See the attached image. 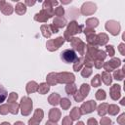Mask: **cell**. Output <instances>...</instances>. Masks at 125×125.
Listing matches in <instances>:
<instances>
[{
  "label": "cell",
  "mask_w": 125,
  "mask_h": 125,
  "mask_svg": "<svg viewBox=\"0 0 125 125\" xmlns=\"http://www.w3.org/2000/svg\"><path fill=\"white\" fill-rule=\"evenodd\" d=\"M87 125H98V121L95 118H89L87 120Z\"/></svg>",
  "instance_id": "11a10c76"
},
{
  "label": "cell",
  "mask_w": 125,
  "mask_h": 125,
  "mask_svg": "<svg viewBox=\"0 0 125 125\" xmlns=\"http://www.w3.org/2000/svg\"><path fill=\"white\" fill-rule=\"evenodd\" d=\"M105 53H106V55H109V57L113 58V56L115 55L114 47L112 45H106V47H105Z\"/></svg>",
  "instance_id": "f6af8a7d"
},
{
  "label": "cell",
  "mask_w": 125,
  "mask_h": 125,
  "mask_svg": "<svg viewBox=\"0 0 125 125\" xmlns=\"http://www.w3.org/2000/svg\"><path fill=\"white\" fill-rule=\"evenodd\" d=\"M82 32H84V34H85L86 37H87V36H90V35H93V34H96L95 29H94V28H90V27H85V28H83V31H82Z\"/></svg>",
  "instance_id": "c3c4849f"
},
{
  "label": "cell",
  "mask_w": 125,
  "mask_h": 125,
  "mask_svg": "<svg viewBox=\"0 0 125 125\" xmlns=\"http://www.w3.org/2000/svg\"><path fill=\"white\" fill-rule=\"evenodd\" d=\"M70 45L72 47V50H74L76 53L80 55V57H83L85 55L86 51V44L78 37H72L70 40Z\"/></svg>",
  "instance_id": "3957f363"
},
{
  "label": "cell",
  "mask_w": 125,
  "mask_h": 125,
  "mask_svg": "<svg viewBox=\"0 0 125 125\" xmlns=\"http://www.w3.org/2000/svg\"><path fill=\"white\" fill-rule=\"evenodd\" d=\"M40 30H41V33L42 35L45 37V38H50L51 35H52V31L50 29V25L49 24H42L40 26Z\"/></svg>",
  "instance_id": "4316f807"
},
{
  "label": "cell",
  "mask_w": 125,
  "mask_h": 125,
  "mask_svg": "<svg viewBox=\"0 0 125 125\" xmlns=\"http://www.w3.org/2000/svg\"><path fill=\"white\" fill-rule=\"evenodd\" d=\"M61 59L65 63H74L78 60V56L74 50L65 49L61 53Z\"/></svg>",
  "instance_id": "277c9868"
},
{
  "label": "cell",
  "mask_w": 125,
  "mask_h": 125,
  "mask_svg": "<svg viewBox=\"0 0 125 125\" xmlns=\"http://www.w3.org/2000/svg\"><path fill=\"white\" fill-rule=\"evenodd\" d=\"M49 120L51 121H54V122H58L60 119H61V110L57 107H53L49 110Z\"/></svg>",
  "instance_id": "4fadbf2b"
},
{
  "label": "cell",
  "mask_w": 125,
  "mask_h": 125,
  "mask_svg": "<svg viewBox=\"0 0 125 125\" xmlns=\"http://www.w3.org/2000/svg\"><path fill=\"white\" fill-rule=\"evenodd\" d=\"M79 108H80V111H81L82 114H88V113H91L94 110H96L97 103L94 100H89L87 102L82 103V104Z\"/></svg>",
  "instance_id": "30bf717a"
},
{
  "label": "cell",
  "mask_w": 125,
  "mask_h": 125,
  "mask_svg": "<svg viewBox=\"0 0 125 125\" xmlns=\"http://www.w3.org/2000/svg\"><path fill=\"white\" fill-rule=\"evenodd\" d=\"M100 124L101 125H112V121H111V119L109 117L103 116V117H101Z\"/></svg>",
  "instance_id": "7dc6e473"
},
{
  "label": "cell",
  "mask_w": 125,
  "mask_h": 125,
  "mask_svg": "<svg viewBox=\"0 0 125 125\" xmlns=\"http://www.w3.org/2000/svg\"><path fill=\"white\" fill-rule=\"evenodd\" d=\"M98 48L97 47H94V46H91V45H86V53H85V59L89 60V61H92L94 62L95 59H96V55H97V52H98Z\"/></svg>",
  "instance_id": "8fae6325"
},
{
  "label": "cell",
  "mask_w": 125,
  "mask_h": 125,
  "mask_svg": "<svg viewBox=\"0 0 125 125\" xmlns=\"http://www.w3.org/2000/svg\"><path fill=\"white\" fill-rule=\"evenodd\" d=\"M24 4H25V6H26V7H27V6H33V5H35V4H36V1L25 0V1H24Z\"/></svg>",
  "instance_id": "680465c9"
},
{
  "label": "cell",
  "mask_w": 125,
  "mask_h": 125,
  "mask_svg": "<svg viewBox=\"0 0 125 125\" xmlns=\"http://www.w3.org/2000/svg\"><path fill=\"white\" fill-rule=\"evenodd\" d=\"M64 42H65V40H64L63 36H59L55 39H49L46 42V48L50 52H55L60 47H62Z\"/></svg>",
  "instance_id": "5b68a950"
},
{
  "label": "cell",
  "mask_w": 125,
  "mask_h": 125,
  "mask_svg": "<svg viewBox=\"0 0 125 125\" xmlns=\"http://www.w3.org/2000/svg\"><path fill=\"white\" fill-rule=\"evenodd\" d=\"M124 70H125V66L122 67V69H115L113 71V75L112 77L115 79V80H118V81H122L124 76H125V73H124Z\"/></svg>",
  "instance_id": "d4e9b609"
},
{
  "label": "cell",
  "mask_w": 125,
  "mask_h": 125,
  "mask_svg": "<svg viewBox=\"0 0 125 125\" xmlns=\"http://www.w3.org/2000/svg\"><path fill=\"white\" fill-rule=\"evenodd\" d=\"M106 31H108L111 35L113 36H117L119 33H120V30H121V26H120V23L116 21H113V20H109L105 22V25H104Z\"/></svg>",
  "instance_id": "52a82bcc"
},
{
  "label": "cell",
  "mask_w": 125,
  "mask_h": 125,
  "mask_svg": "<svg viewBox=\"0 0 125 125\" xmlns=\"http://www.w3.org/2000/svg\"><path fill=\"white\" fill-rule=\"evenodd\" d=\"M14 10H15L16 14H18L19 16H21L26 13V6L22 2H18L16 4V7L14 8Z\"/></svg>",
  "instance_id": "ffe728a7"
},
{
  "label": "cell",
  "mask_w": 125,
  "mask_h": 125,
  "mask_svg": "<svg viewBox=\"0 0 125 125\" xmlns=\"http://www.w3.org/2000/svg\"><path fill=\"white\" fill-rule=\"evenodd\" d=\"M49 25H50V29H51V31H52V34H55V33H58V32H59V28L56 27L53 23H52V24H49Z\"/></svg>",
  "instance_id": "6f0895ef"
},
{
  "label": "cell",
  "mask_w": 125,
  "mask_h": 125,
  "mask_svg": "<svg viewBox=\"0 0 125 125\" xmlns=\"http://www.w3.org/2000/svg\"><path fill=\"white\" fill-rule=\"evenodd\" d=\"M106 53L104 50H98L97 55H96V59L95 60H100V61H104L106 58Z\"/></svg>",
  "instance_id": "ee69618b"
},
{
  "label": "cell",
  "mask_w": 125,
  "mask_h": 125,
  "mask_svg": "<svg viewBox=\"0 0 125 125\" xmlns=\"http://www.w3.org/2000/svg\"><path fill=\"white\" fill-rule=\"evenodd\" d=\"M53 24L58 28H62L67 24V21L63 17H55L53 20Z\"/></svg>",
  "instance_id": "2e32d148"
},
{
  "label": "cell",
  "mask_w": 125,
  "mask_h": 125,
  "mask_svg": "<svg viewBox=\"0 0 125 125\" xmlns=\"http://www.w3.org/2000/svg\"><path fill=\"white\" fill-rule=\"evenodd\" d=\"M8 105L10 108V112L12 114H18L20 109V104H18L17 102H13V103H9Z\"/></svg>",
  "instance_id": "e575fe53"
},
{
  "label": "cell",
  "mask_w": 125,
  "mask_h": 125,
  "mask_svg": "<svg viewBox=\"0 0 125 125\" xmlns=\"http://www.w3.org/2000/svg\"><path fill=\"white\" fill-rule=\"evenodd\" d=\"M50 90V86L46 83V82H42L38 85V89H37V92L40 94V95H45L49 92Z\"/></svg>",
  "instance_id": "f1b7e54d"
},
{
  "label": "cell",
  "mask_w": 125,
  "mask_h": 125,
  "mask_svg": "<svg viewBox=\"0 0 125 125\" xmlns=\"http://www.w3.org/2000/svg\"><path fill=\"white\" fill-rule=\"evenodd\" d=\"M59 2L57 0H45L42 4V9H52L53 7L57 6Z\"/></svg>",
  "instance_id": "1f68e13d"
},
{
  "label": "cell",
  "mask_w": 125,
  "mask_h": 125,
  "mask_svg": "<svg viewBox=\"0 0 125 125\" xmlns=\"http://www.w3.org/2000/svg\"><path fill=\"white\" fill-rule=\"evenodd\" d=\"M121 65V60L118 58H111L109 61L104 62V69L106 72H110V71H114L115 69H117L119 66Z\"/></svg>",
  "instance_id": "ba28073f"
},
{
  "label": "cell",
  "mask_w": 125,
  "mask_h": 125,
  "mask_svg": "<svg viewBox=\"0 0 125 125\" xmlns=\"http://www.w3.org/2000/svg\"><path fill=\"white\" fill-rule=\"evenodd\" d=\"M43 117H44V111H43V109H41V108H36V109L34 110V113H33V118H35L37 121L41 122L42 119H43Z\"/></svg>",
  "instance_id": "d590c367"
},
{
  "label": "cell",
  "mask_w": 125,
  "mask_h": 125,
  "mask_svg": "<svg viewBox=\"0 0 125 125\" xmlns=\"http://www.w3.org/2000/svg\"><path fill=\"white\" fill-rule=\"evenodd\" d=\"M107 107H108V104L107 103H102L100 105L97 106V111H98V114L103 117V116H105V114L107 113Z\"/></svg>",
  "instance_id": "7402d4cb"
},
{
  "label": "cell",
  "mask_w": 125,
  "mask_h": 125,
  "mask_svg": "<svg viewBox=\"0 0 125 125\" xmlns=\"http://www.w3.org/2000/svg\"><path fill=\"white\" fill-rule=\"evenodd\" d=\"M117 123L120 125H125V113H121L119 117H117Z\"/></svg>",
  "instance_id": "f5cc1de1"
},
{
  "label": "cell",
  "mask_w": 125,
  "mask_h": 125,
  "mask_svg": "<svg viewBox=\"0 0 125 125\" xmlns=\"http://www.w3.org/2000/svg\"><path fill=\"white\" fill-rule=\"evenodd\" d=\"M72 120L70 119L69 116H64L62 118V125H73L72 124Z\"/></svg>",
  "instance_id": "f907efd6"
},
{
  "label": "cell",
  "mask_w": 125,
  "mask_h": 125,
  "mask_svg": "<svg viewBox=\"0 0 125 125\" xmlns=\"http://www.w3.org/2000/svg\"><path fill=\"white\" fill-rule=\"evenodd\" d=\"M71 3V0H68V1H62V4H69Z\"/></svg>",
  "instance_id": "be15d7a7"
},
{
  "label": "cell",
  "mask_w": 125,
  "mask_h": 125,
  "mask_svg": "<svg viewBox=\"0 0 125 125\" xmlns=\"http://www.w3.org/2000/svg\"><path fill=\"white\" fill-rule=\"evenodd\" d=\"M75 125H85V124H84V122H83V121H78Z\"/></svg>",
  "instance_id": "03108f58"
},
{
  "label": "cell",
  "mask_w": 125,
  "mask_h": 125,
  "mask_svg": "<svg viewBox=\"0 0 125 125\" xmlns=\"http://www.w3.org/2000/svg\"><path fill=\"white\" fill-rule=\"evenodd\" d=\"M45 125H58V124H57V122H54V121L48 120V121L45 123Z\"/></svg>",
  "instance_id": "91938a15"
},
{
  "label": "cell",
  "mask_w": 125,
  "mask_h": 125,
  "mask_svg": "<svg viewBox=\"0 0 125 125\" xmlns=\"http://www.w3.org/2000/svg\"><path fill=\"white\" fill-rule=\"evenodd\" d=\"M0 125H11V124H10L9 122H6V121H5V122H2Z\"/></svg>",
  "instance_id": "003e7915"
},
{
  "label": "cell",
  "mask_w": 125,
  "mask_h": 125,
  "mask_svg": "<svg viewBox=\"0 0 125 125\" xmlns=\"http://www.w3.org/2000/svg\"><path fill=\"white\" fill-rule=\"evenodd\" d=\"M99 23H100V21L97 18H89L85 21L86 27H90V28H94V29H95V27H97L99 25Z\"/></svg>",
  "instance_id": "484cf974"
},
{
  "label": "cell",
  "mask_w": 125,
  "mask_h": 125,
  "mask_svg": "<svg viewBox=\"0 0 125 125\" xmlns=\"http://www.w3.org/2000/svg\"><path fill=\"white\" fill-rule=\"evenodd\" d=\"M64 90H65V93L67 95L73 96L76 93V91H77V87H76V85L74 83H70V84H66Z\"/></svg>",
  "instance_id": "f546056e"
},
{
  "label": "cell",
  "mask_w": 125,
  "mask_h": 125,
  "mask_svg": "<svg viewBox=\"0 0 125 125\" xmlns=\"http://www.w3.org/2000/svg\"><path fill=\"white\" fill-rule=\"evenodd\" d=\"M83 65H84V56H83V57H79V58H78V60L73 63L72 68H73V70H74V71H79V70H81V69H82Z\"/></svg>",
  "instance_id": "83f0119b"
},
{
  "label": "cell",
  "mask_w": 125,
  "mask_h": 125,
  "mask_svg": "<svg viewBox=\"0 0 125 125\" xmlns=\"http://www.w3.org/2000/svg\"><path fill=\"white\" fill-rule=\"evenodd\" d=\"M20 109L22 116H28L33 109V102L29 97H22L20 103Z\"/></svg>",
  "instance_id": "7a4b0ae2"
},
{
  "label": "cell",
  "mask_w": 125,
  "mask_h": 125,
  "mask_svg": "<svg viewBox=\"0 0 125 125\" xmlns=\"http://www.w3.org/2000/svg\"><path fill=\"white\" fill-rule=\"evenodd\" d=\"M120 104H121V105H125V98H122V99H121Z\"/></svg>",
  "instance_id": "6125c7cd"
},
{
  "label": "cell",
  "mask_w": 125,
  "mask_h": 125,
  "mask_svg": "<svg viewBox=\"0 0 125 125\" xmlns=\"http://www.w3.org/2000/svg\"><path fill=\"white\" fill-rule=\"evenodd\" d=\"M57 79H58V83L60 84H70V83H74L75 75L72 72L62 71L57 73Z\"/></svg>",
  "instance_id": "8992f818"
},
{
  "label": "cell",
  "mask_w": 125,
  "mask_h": 125,
  "mask_svg": "<svg viewBox=\"0 0 125 125\" xmlns=\"http://www.w3.org/2000/svg\"><path fill=\"white\" fill-rule=\"evenodd\" d=\"M118 51L122 56H125V44L124 43H120L118 45Z\"/></svg>",
  "instance_id": "db71d44e"
},
{
  "label": "cell",
  "mask_w": 125,
  "mask_h": 125,
  "mask_svg": "<svg viewBox=\"0 0 125 125\" xmlns=\"http://www.w3.org/2000/svg\"><path fill=\"white\" fill-rule=\"evenodd\" d=\"M83 31V25L78 24L76 21H70L69 23H67V27L63 33V38L65 41L70 42L71 38L74 37V35L79 34Z\"/></svg>",
  "instance_id": "6da1fadb"
},
{
  "label": "cell",
  "mask_w": 125,
  "mask_h": 125,
  "mask_svg": "<svg viewBox=\"0 0 125 125\" xmlns=\"http://www.w3.org/2000/svg\"><path fill=\"white\" fill-rule=\"evenodd\" d=\"M104 61H100V60H95L94 61V66L97 68V69H100V68H102L103 67V65H104Z\"/></svg>",
  "instance_id": "816d5d0a"
},
{
  "label": "cell",
  "mask_w": 125,
  "mask_h": 125,
  "mask_svg": "<svg viewBox=\"0 0 125 125\" xmlns=\"http://www.w3.org/2000/svg\"><path fill=\"white\" fill-rule=\"evenodd\" d=\"M101 84H102L101 75H100V74H96V75L91 79V86H92V87H100Z\"/></svg>",
  "instance_id": "8d00e7d4"
},
{
  "label": "cell",
  "mask_w": 125,
  "mask_h": 125,
  "mask_svg": "<svg viewBox=\"0 0 125 125\" xmlns=\"http://www.w3.org/2000/svg\"><path fill=\"white\" fill-rule=\"evenodd\" d=\"M70 117V119L73 121V120H78L81 116H82V113L80 111V108L79 107H73L71 110H70V113L68 115Z\"/></svg>",
  "instance_id": "603a6c76"
},
{
  "label": "cell",
  "mask_w": 125,
  "mask_h": 125,
  "mask_svg": "<svg viewBox=\"0 0 125 125\" xmlns=\"http://www.w3.org/2000/svg\"><path fill=\"white\" fill-rule=\"evenodd\" d=\"M73 99H74V101H75V102L79 103V102H83L85 98H84V97L79 93V91L77 90V91H76V93L73 95Z\"/></svg>",
  "instance_id": "681fc988"
},
{
  "label": "cell",
  "mask_w": 125,
  "mask_h": 125,
  "mask_svg": "<svg viewBox=\"0 0 125 125\" xmlns=\"http://www.w3.org/2000/svg\"><path fill=\"white\" fill-rule=\"evenodd\" d=\"M37 89H38V84L35 81H29L25 86V90L27 94H32L34 92H37Z\"/></svg>",
  "instance_id": "cb8c5ba5"
},
{
  "label": "cell",
  "mask_w": 125,
  "mask_h": 125,
  "mask_svg": "<svg viewBox=\"0 0 125 125\" xmlns=\"http://www.w3.org/2000/svg\"><path fill=\"white\" fill-rule=\"evenodd\" d=\"M46 83L49 86H56L58 83V79H57V72H50L47 74L46 76Z\"/></svg>",
  "instance_id": "9a60e30c"
},
{
  "label": "cell",
  "mask_w": 125,
  "mask_h": 125,
  "mask_svg": "<svg viewBox=\"0 0 125 125\" xmlns=\"http://www.w3.org/2000/svg\"><path fill=\"white\" fill-rule=\"evenodd\" d=\"M96 11H97V5L94 2H90V1L85 2L80 7V13L83 16H91L95 14Z\"/></svg>",
  "instance_id": "9c48e42d"
},
{
  "label": "cell",
  "mask_w": 125,
  "mask_h": 125,
  "mask_svg": "<svg viewBox=\"0 0 125 125\" xmlns=\"http://www.w3.org/2000/svg\"><path fill=\"white\" fill-rule=\"evenodd\" d=\"M34 20H35L36 21H38V22H47L48 20H49V18H48V16L46 15L45 11H44L43 9H41V11H40L39 13H36V14L34 15Z\"/></svg>",
  "instance_id": "e0dca14e"
},
{
  "label": "cell",
  "mask_w": 125,
  "mask_h": 125,
  "mask_svg": "<svg viewBox=\"0 0 125 125\" xmlns=\"http://www.w3.org/2000/svg\"><path fill=\"white\" fill-rule=\"evenodd\" d=\"M101 80L106 85L109 86L112 82V76L110 74V72H106V71H103L101 74Z\"/></svg>",
  "instance_id": "44dd1931"
},
{
  "label": "cell",
  "mask_w": 125,
  "mask_h": 125,
  "mask_svg": "<svg viewBox=\"0 0 125 125\" xmlns=\"http://www.w3.org/2000/svg\"><path fill=\"white\" fill-rule=\"evenodd\" d=\"M64 13V8L62 6H58L54 9V14L56 15V17H63Z\"/></svg>",
  "instance_id": "b9f144b4"
},
{
  "label": "cell",
  "mask_w": 125,
  "mask_h": 125,
  "mask_svg": "<svg viewBox=\"0 0 125 125\" xmlns=\"http://www.w3.org/2000/svg\"><path fill=\"white\" fill-rule=\"evenodd\" d=\"M18 94L16 93V92H11L10 94H9V96H8V100H7V102H8V104L9 103H13V102H17V100H18Z\"/></svg>",
  "instance_id": "bcb514c9"
},
{
  "label": "cell",
  "mask_w": 125,
  "mask_h": 125,
  "mask_svg": "<svg viewBox=\"0 0 125 125\" xmlns=\"http://www.w3.org/2000/svg\"><path fill=\"white\" fill-rule=\"evenodd\" d=\"M86 39H87L88 45H91V46H94V47L98 46V44H97V34H93V35L87 36Z\"/></svg>",
  "instance_id": "ab89813d"
},
{
  "label": "cell",
  "mask_w": 125,
  "mask_h": 125,
  "mask_svg": "<svg viewBox=\"0 0 125 125\" xmlns=\"http://www.w3.org/2000/svg\"><path fill=\"white\" fill-rule=\"evenodd\" d=\"M80 71H81V76L84 77V78H88V77H90L91 74H92V68H90V67L83 66Z\"/></svg>",
  "instance_id": "60d3db41"
},
{
  "label": "cell",
  "mask_w": 125,
  "mask_h": 125,
  "mask_svg": "<svg viewBox=\"0 0 125 125\" xmlns=\"http://www.w3.org/2000/svg\"><path fill=\"white\" fill-rule=\"evenodd\" d=\"M120 111V108L117 104H108V107H107V113H109V115H117V113Z\"/></svg>",
  "instance_id": "4dcf8cb0"
},
{
  "label": "cell",
  "mask_w": 125,
  "mask_h": 125,
  "mask_svg": "<svg viewBox=\"0 0 125 125\" xmlns=\"http://www.w3.org/2000/svg\"><path fill=\"white\" fill-rule=\"evenodd\" d=\"M5 3H6V1H5V0H0V7H1V6H3Z\"/></svg>",
  "instance_id": "e7e4bbea"
},
{
  "label": "cell",
  "mask_w": 125,
  "mask_h": 125,
  "mask_svg": "<svg viewBox=\"0 0 125 125\" xmlns=\"http://www.w3.org/2000/svg\"><path fill=\"white\" fill-rule=\"evenodd\" d=\"M59 104L61 105V107H62L63 110H66V109H68V108L70 107L71 102H70V100H68L67 98H61V101H60V104Z\"/></svg>",
  "instance_id": "d6a6232c"
},
{
  "label": "cell",
  "mask_w": 125,
  "mask_h": 125,
  "mask_svg": "<svg viewBox=\"0 0 125 125\" xmlns=\"http://www.w3.org/2000/svg\"><path fill=\"white\" fill-rule=\"evenodd\" d=\"M60 101H61V96L58 93H52L48 97V103L51 105H54V106L58 105L60 104Z\"/></svg>",
  "instance_id": "ac0fdd59"
},
{
  "label": "cell",
  "mask_w": 125,
  "mask_h": 125,
  "mask_svg": "<svg viewBox=\"0 0 125 125\" xmlns=\"http://www.w3.org/2000/svg\"><path fill=\"white\" fill-rule=\"evenodd\" d=\"M0 11H1V13H3V14L6 15V16H10V15H12L13 12H14V7H13L10 3L6 2L3 6L0 7Z\"/></svg>",
  "instance_id": "d6986e66"
},
{
  "label": "cell",
  "mask_w": 125,
  "mask_h": 125,
  "mask_svg": "<svg viewBox=\"0 0 125 125\" xmlns=\"http://www.w3.org/2000/svg\"><path fill=\"white\" fill-rule=\"evenodd\" d=\"M95 96H96V99H97L98 101H104V100L106 99V93H105V91L103 90V89H99V90L96 92Z\"/></svg>",
  "instance_id": "f35d334b"
},
{
  "label": "cell",
  "mask_w": 125,
  "mask_h": 125,
  "mask_svg": "<svg viewBox=\"0 0 125 125\" xmlns=\"http://www.w3.org/2000/svg\"><path fill=\"white\" fill-rule=\"evenodd\" d=\"M7 98H8V92H7V90L0 84V104H2L6 101Z\"/></svg>",
  "instance_id": "74e56055"
},
{
  "label": "cell",
  "mask_w": 125,
  "mask_h": 125,
  "mask_svg": "<svg viewBox=\"0 0 125 125\" xmlns=\"http://www.w3.org/2000/svg\"><path fill=\"white\" fill-rule=\"evenodd\" d=\"M109 96L113 101H117L121 97V87L118 84H113L109 90Z\"/></svg>",
  "instance_id": "7c38bea8"
},
{
  "label": "cell",
  "mask_w": 125,
  "mask_h": 125,
  "mask_svg": "<svg viewBox=\"0 0 125 125\" xmlns=\"http://www.w3.org/2000/svg\"><path fill=\"white\" fill-rule=\"evenodd\" d=\"M39 121H37L35 118H33V117H31L29 120H28V125H39Z\"/></svg>",
  "instance_id": "9f6ffc18"
},
{
  "label": "cell",
  "mask_w": 125,
  "mask_h": 125,
  "mask_svg": "<svg viewBox=\"0 0 125 125\" xmlns=\"http://www.w3.org/2000/svg\"><path fill=\"white\" fill-rule=\"evenodd\" d=\"M109 38H108V35L106 33H104V32H101L99 34H97V44L98 46H104L107 44Z\"/></svg>",
  "instance_id": "5bb4252c"
},
{
  "label": "cell",
  "mask_w": 125,
  "mask_h": 125,
  "mask_svg": "<svg viewBox=\"0 0 125 125\" xmlns=\"http://www.w3.org/2000/svg\"><path fill=\"white\" fill-rule=\"evenodd\" d=\"M14 125H25V124L22 121H17V122L14 123Z\"/></svg>",
  "instance_id": "94428289"
},
{
  "label": "cell",
  "mask_w": 125,
  "mask_h": 125,
  "mask_svg": "<svg viewBox=\"0 0 125 125\" xmlns=\"http://www.w3.org/2000/svg\"><path fill=\"white\" fill-rule=\"evenodd\" d=\"M89 92H90V86H89L87 83L81 84L80 89H79V93H80L84 98H86V97L89 95Z\"/></svg>",
  "instance_id": "836d02e7"
},
{
  "label": "cell",
  "mask_w": 125,
  "mask_h": 125,
  "mask_svg": "<svg viewBox=\"0 0 125 125\" xmlns=\"http://www.w3.org/2000/svg\"><path fill=\"white\" fill-rule=\"evenodd\" d=\"M10 112V108L8 104H0V114L1 115H6Z\"/></svg>",
  "instance_id": "7bdbcfd3"
}]
</instances>
